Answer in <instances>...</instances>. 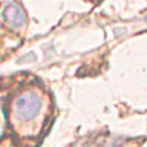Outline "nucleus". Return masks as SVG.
<instances>
[{
    "label": "nucleus",
    "mask_w": 147,
    "mask_h": 147,
    "mask_svg": "<svg viewBox=\"0 0 147 147\" xmlns=\"http://www.w3.org/2000/svg\"><path fill=\"white\" fill-rule=\"evenodd\" d=\"M41 107V98L37 95L35 90H25L22 95H18L14 101V115L20 121L32 119L38 113Z\"/></svg>",
    "instance_id": "1"
},
{
    "label": "nucleus",
    "mask_w": 147,
    "mask_h": 147,
    "mask_svg": "<svg viewBox=\"0 0 147 147\" xmlns=\"http://www.w3.org/2000/svg\"><path fill=\"white\" fill-rule=\"evenodd\" d=\"M2 17H3L5 23H8V25L12 26V28H22L26 22L25 11H23V8L16 2H9V3L5 5L3 11H2Z\"/></svg>",
    "instance_id": "2"
},
{
    "label": "nucleus",
    "mask_w": 147,
    "mask_h": 147,
    "mask_svg": "<svg viewBox=\"0 0 147 147\" xmlns=\"http://www.w3.org/2000/svg\"><path fill=\"white\" fill-rule=\"evenodd\" d=\"M146 22H147V17H146Z\"/></svg>",
    "instance_id": "3"
}]
</instances>
